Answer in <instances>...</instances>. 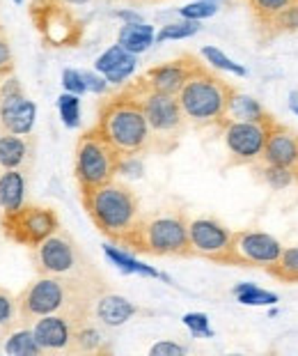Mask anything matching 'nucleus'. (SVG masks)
Listing matches in <instances>:
<instances>
[{
	"label": "nucleus",
	"instance_id": "72a5a7b5",
	"mask_svg": "<svg viewBox=\"0 0 298 356\" xmlns=\"http://www.w3.org/2000/svg\"><path fill=\"white\" fill-rule=\"evenodd\" d=\"M58 111H60V118L69 129H76L81 124V97L74 95V92H65L60 95L58 99Z\"/></svg>",
	"mask_w": 298,
	"mask_h": 356
},
{
	"label": "nucleus",
	"instance_id": "f257e3e1",
	"mask_svg": "<svg viewBox=\"0 0 298 356\" xmlns=\"http://www.w3.org/2000/svg\"><path fill=\"white\" fill-rule=\"evenodd\" d=\"M106 290L108 287L101 274L78 278L37 274L33 283L17 297L21 324H30L44 315H69L76 322L92 320V306Z\"/></svg>",
	"mask_w": 298,
	"mask_h": 356
},
{
	"label": "nucleus",
	"instance_id": "6e6552de",
	"mask_svg": "<svg viewBox=\"0 0 298 356\" xmlns=\"http://www.w3.org/2000/svg\"><path fill=\"white\" fill-rule=\"evenodd\" d=\"M30 260H33L35 271L40 276L78 278L99 274V269L90 262V257L81 251L76 239L63 225L51 237H46L42 244L30 248Z\"/></svg>",
	"mask_w": 298,
	"mask_h": 356
},
{
	"label": "nucleus",
	"instance_id": "2f4dec72",
	"mask_svg": "<svg viewBox=\"0 0 298 356\" xmlns=\"http://www.w3.org/2000/svg\"><path fill=\"white\" fill-rule=\"evenodd\" d=\"M298 30V0H294L292 5L285 7L278 17H275L269 28L264 30V37H275V35H282V33H294Z\"/></svg>",
	"mask_w": 298,
	"mask_h": 356
},
{
	"label": "nucleus",
	"instance_id": "39448f33",
	"mask_svg": "<svg viewBox=\"0 0 298 356\" xmlns=\"http://www.w3.org/2000/svg\"><path fill=\"white\" fill-rule=\"evenodd\" d=\"M188 221L183 209L163 207L142 214L129 253L154 257H193L188 241Z\"/></svg>",
	"mask_w": 298,
	"mask_h": 356
},
{
	"label": "nucleus",
	"instance_id": "cd10ccee",
	"mask_svg": "<svg viewBox=\"0 0 298 356\" xmlns=\"http://www.w3.org/2000/svg\"><path fill=\"white\" fill-rule=\"evenodd\" d=\"M21 324L19 317V299L12 292H7L5 287H0V343H5V338Z\"/></svg>",
	"mask_w": 298,
	"mask_h": 356
},
{
	"label": "nucleus",
	"instance_id": "412c9836",
	"mask_svg": "<svg viewBox=\"0 0 298 356\" xmlns=\"http://www.w3.org/2000/svg\"><path fill=\"white\" fill-rule=\"evenodd\" d=\"M154 42H156L154 26L144 24V21H140V24H122L117 33V44L129 53H133V56L144 53Z\"/></svg>",
	"mask_w": 298,
	"mask_h": 356
},
{
	"label": "nucleus",
	"instance_id": "e433bc0d",
	"mask_svg": "<svg viewBox=\"0 0 298 356\" xmlns=\"http://www.w3.org/2000/svg\"><path fill=\"white\" fill-rule=\"evenodd\" d=\"M135 65H138V60L131 53V56L122 60V63L115 67V70H110L108 74H106V81L113 83V86H124V83L131 79V74L135 72Z\"/></svg>",
	"mask_w": 298,
	"mask_h": 356
},
{
	"label": "nucleus",
	"instance_id": "79ce46f5",
	"mask_svg": "<svg viewBox=\"0 0 298 356\" xmlns=\"http://www.w3.org/2000/svg\"><path fill=\"white\" fill-rule=\"evenodd\" d=\"M12 70V51L5 37H0V72Z\"/></svg>",
	"mask_w": 298,
	"mask_h": 356
},
{
	"label": "nucleus",
	"instance_id": "c9c22d12",
	"mask_svg": "<svg viewBox=\"0 0 298 356\" xmlns=\"http://www.w3.org/2000/svg\"><path fill=\"white\" fill-rule=\"evenodd\" d=\"M131 56V53H129L126 49H122L119 44H115V47H110V49H106L101 56L97 58V63H94V70L99 72V74H108L110 70H115V67H117L122 60L124 58H129Z\"/></svg>",
	"mask_w": 298,
	"mask_h": 356
},
{
	"label": "nucleus",
	"instance_id": "c85d7f7f",
	"mask_svg": "<svg viewBox=\"0 0 298 356\" xmlns=\"http://www.w3.org/2000/svg\"><path fill=\"white\" fill-rule=\"evenodd\" d=\"M266 274L280 283H298V246L282 248L278 262Z\"/></svg>",
	"mask_w": 298,
	"mask_h": 356
},
{
	"label": "nucleus",
	"instance_id": "7c9ffc66",
	"mask_svg": "<svg viewBox=\"0 0 298 356\" xmlns=\"http://www.w3.org/2000/svg\"><path fill=\"white\" fill-rule=\"evenodd\" d=\"M234 297L239 304L243 306H273L278 297L273 292H266V290H259L257 285H250V283H241L234 287Z\"/></svg>",
	"mask_w": 298,
	"mask_h": 356
},
{
	"label": "nucleus",
	"instance_id": "a18cd8bd",
	"mask_svg": "<svg viewBox=\"0 0 298 356\" xmlns=\"http://www.w3.org/2000/svg\"><path fill=\"white\" fill-rule=\"evenodd\" d=\"M289 106H292V111L298 115V92H292V99H289Z\"/></svg>",
	"mask_w": 298,
	"mask_h": 356
},
{
	"label": "nucleus",
	"instance_id": "f03ea898",
	"mask_svg": "<svg viewBox=\"0 0 298 356\" xmlns=\"http://www.w3.org/2000/svg\"><path fill=\"white\" fill-rule=\"evenodd\" d=\"M81 202L94 228L115 246L129 251L138 223L144 214L133 188L124 181L113 179L108 184L92 188V191H83Z\"/></svg>",
	"mask_w": 298,
	"mask_h": 356
},
{
	"label": "nucleus",
	"instance_id": "9b49d317",
	"mask_svg": "<svg viewBox=\"0 0 298 356\" xmlns=\"http://www.w3.org/2000/svg\"><path fill=\"white\" fill-rule=\"evenodd\" d=\"M273 122L275 118L266 120V122H236V120H225L220 124V134H223V143L229 154V165H252L262 161Z\"/></svg>",
	"mask_w": 298,
	"mask_h": 356
},
{
	"label": "nucleus",
	"instance_id": "dca6fc26",
	"mask_svg": "<svg viewBox=\"0 0 298 356\" xmlns=\"http://www.w3.org/2000/svg\"><path fill=\"white\" fill-rule=\"evenodd\" d=\"M197 65H200V63H197L193 56L183 53V56L177 58V60H170V63L149 67V70L142 74V81L147 83L149 88L158 90V92L177 97L179 90L183 88V83L188 81V76L193 74V70Z\"/></svg>",
	"mask_w": 298,
	"mask_h": 356
},
{
	"label": "nucleus",
	"instance_id": "b1692460",
	"mask_svg": "<svg viewBox=\"0 0 298 356\" xmlns=\"http://www.w3.org/2000/svg\"><path fill=\"white\" fill-rule=\"evenodd\" d=\"M3 350L7 354H14V356H37V354H44L40 343H37L33 329H30V324H19V327L5 338Z\"/></svg>",
	"mask_w": 298,
	"mask_h": 356
},
{
	"label": "nucleus",
	"instance_id": "7ed1b4c3",
	"mask_svg": "<svg viewBox=\"0 0 298 356\" xmlns=\"http://www.w3.org/2000/svg\"><path fill=\"white\" fill-rule=\"evenodd\" d=\"M94 129L117 149L122 159L151 152V129L147 115L126 86L99 104Z\"/></svg>",
	"mask_w": 298,
	"mask_h": 356
},
{
	"label": "nucleus",
	"instance_id": "bb28decb",
	"mask_svg": "<svg viewBox=\"0 0 298 356\" xmlns=\"http://www.w3.org/2000/svg\"><path fill=\"white\" fill-rule=\"evenodd\" d=\"M243 3L248 5V10L252 14V19H255V24L264 33V30L269 28L271 21L278 17L285 7L292 5L294 0H243Z\"/></svg>",
	"mask_w": 298,
	"mask_h": 356
},
{
	"label": "nucleus",
	"instance_id": "49530a36",
	"mask_svg": "<svg viewBox=\"0 0 298 356\" xmlns=\"http://www.w3.org/2000/svg\"><path fill=\"white\" fill-rule=\"evenodd\" d=\"M14 3H17V5H23V0H14Z\"/></svg>",
	"mask_w": 298,
	"mask_h": 356
},
{
	"label": "nucleus",
	"instance_id": "c03bdc74",
	"mask_svg": "<svg viewBox=\"0 0 298 356\" xmlns=\"http://www.w3.org/2000/svg\"><path fill=\"white\" fill-rule=\"evenodd\" d=\"M53 3H63V5H85L90 0H53Z\"/></svg>",
	"mask_w": 298,
	"mask_h": 356
},
{
	"label": "nucleus",
	"instance_id": "2eb2a0df",
	"mask_svg": "<svg viewBox=\"0 0 298 356\" xmlns=\"http://www.w3.org/2000/svg\"><path fill=\"white\" fill-rule=\"evenodd\" d=\"M44 354H76V329L78 322L69 315H44L30 322Z\"/></svg>",
	"mask_w": 298,
	"mask_h": 356
},
{
	"label": "nucleus",
	"instance_id": "6ab92c4d",
	"mask_svg": "<svg viewBox=\"0 0 298 356\" xmlns=\"http://www.w3.org/2000/svg\"><path fill=\"white\" fill-rule=\"evenodd\" d=\"M138 313H140V308L135 304L108 290L99 294L94 306H92V320L99 322L101 327H122Z\"/></svg>",
	"mask_w": 298,
	"mask_h": 356
},
{
	"label": "nucleus",
	"instance_id": "c756f323",
	"mask_svg": "<svg viewBox=\"0 0 298 356\" xmlns=\"http://www.w3.org/2000/svg\"><path fill=\"white\" fill-rule=\"evenodd\" d=\"M200 33V21H190V19H181V21H172V24L160 26L156 33V44L163 42H174V40H188Z\"/></svg>",
	"mask_w": 298,
	"mask_h": 356
},
{
	"label": "nucleus",
	"instance_id": "ea45409f",
	"mask_svg": "<svg viewBox=\"0 0 298 356\" xmlns=\"http://www.w3.org/2000/svg\"><path fill=\"white\" fill-rule=\"evenodd\" d=\"M83 79H85V86H88V92H94V95H106L108 90V81H106L104 74L94 72H83Z\"/></svg>",
	"mask_w": 298,
	"mask_h": 356
},
{
	"label": "nucleus",
	"instance_id": "9d476101",
	"mask_svg": "<svg viewBox=\"0 0 298 356\" xmlns=\"http://www.w3.org/2000/svg\"><path fill=\"white\" fill-rule=\"evenodd\" d=\"M190 255L213 264L234 267V232L213 216H197L188 221Z\"/></svg>",
	"mask_w": 298,
	"mask_h": 356
},
{
	"label": "nucleus",
	"instance_id": "0eeeda50",
	"mask_svg": "<svg viewBox=\"0 0 298 356\" xmlns=\"http://www.w3.org/2000/svg\"><path fill=\"white\" fill-rule=\"evenodd\" d=\"M122 154L115 149L94 127L81 134L74 152V177L81 193L104 186L119 175Z\"/></svg>",
	"mask_w": 298,
	"mask_h": 356
},
{
	"label": "nucleus",
	"instance_id": "393cba45",
	"mask_svg": "<svg viewBox=\"0 0 298 356\" xmlns=\"http://www.w3.org/2000/svg\"><path fill=\"white\" fill-rule=\"evenodd\" d=\"M250 168H252V172H255V177L262 181V184L273 188V191H282V188L296 184V177L292 175V172L280 168V165H275V163L264 161V159L257 163H252Z\"/></svg>",
	"mask_w": 298,
	"mask_h": 356
},
{
	"label": "nucleus",
	"instance_id": "58836bf2",
	"mask_svg": "<svg viewBox=\"0 0 298 356\" xmlns=\"http://www.w3.org/2000/svg\"><path fill=\"white\" fill-rule=\"evenodd\" d=\"M63 88L65 92H74V95H85L88 92V86H85V79H83V72L78 70H65L63 72Z\"/></svg>",
	"mask_w": 298,
	"mask_h": 356
},
{
	"label": "nucleus",
	"instance_id": "37998d69",
	"mask_svg": "<svg viewBox=\"0 0 298 356\" xmlns=\"http://www.w3.org/2000/svg\"><path fill=\"white\" fill-rule=\"evenodd\" d=\"M113 17H117L119 21H124V24H140L142 21L140 14L133 10H117V12H113Z\"/></svg>",
	"mask_w": 298,
	"mask_h": 356
},
{
	"label": "nucleus",
	"instance_id": "a19ab883",
	"mask_svg": "<svg viewBox=\"0 0 298 356\" xmlns=\"http://www.w3.org/2000/svg\"><path fill=\"white\" fill-rule=\"evenodd\" d=\"M149 354L151 356H179V354H186V347L179 343H170V340H163V343L151 347Z\"/></svg>",
	"mask_w": 298,
	"mask_h": 356
},
{
	"label": "nucleus",
	"instance_id": "5701e85b",
	"mask_svg": "<svg viewBox=\"0 0 298 356\" xmlns=\"http://www.w3.org/2000/svg\"><path fill=\"white\" fill-rule=\"evenodd\" d=\"M101 352H108L101 324L94 320L78 322V329H76V354H101Z\"/></svg>",
	"mask_w": 298,
	"mask_h": 356
},
{
	"label": "nucleus",
	"instance_id": "20e7f679",
	"mask_svg": "<svg viewBox=\"0 0 298 356\" xmlns=\"http://www.w3.org/2000/svg\"><path fill=\"white\" fill-rule=\"evenodd\" d=\"M236 90L206 65H197L179 90L177 102L188 124L195 129H220L227 120V108Z\"/></svg>",
	"mask_w": 298,
	"mask_h": 356
},
{
	"label": "nucleus",
	"instance_id": "a878e982",
	"mask_svg": "<svg viewBox=\"0 0 298 356\" xmlns=\"http://www.w3.org/2000/svg\"><path fill=\"white\" fill-rule=\"evenodd\" d=\"M104 253L108 255V260L113 264H117V267L122 271H126V274H140V276H149V278H163V280H167V283H170V278H167V276L158 274L156 269H151V267H147V264L138 262L133 255H129L126 248H122V246H117V248H115V246H106Z\"/></svg>",
	"mask_w": 298,
	"mask_h": 356
},
{
	"label": "nucleus",
	"instance_id": "f704fd0d",
	"mask_svg": "<svg viewBox=\"0 0 298 356\" xmlns=\"http://www.w3.org/2000/svg\"><path fill=\"white\" fill-rule=\"evenodd\" d=\"M218 10H220V5L216 0H195V3L179 7V17L190 19V21H204V19H211Z\"/></svg>",
	"mask_w": 298,
	"mask_h": 356
},
{
	"label": "nucleus",
	"instance_id": "4c0bfd02",
	"mask_svg": "<svg viewBox=\"0 0 298 356\" xmlns=\"http://www.w3.org/2000/svg\"><path fill=\"white\" fill-rule=\"evenodd\" d=\"M183 324L190 329V333L197 338H211L213 331L209 329V317H206L204 313H186L183 315Z\"/></svg>",
	"mask_w": 298,
	"mask_h": 356
},
{
	"label": "nucleus",
	"instance_id": "4468645a",
	"mask_svg": "<svg viewBox=\"0 0 298 356\" xmlns=\"http://www.w3.org/2000/svg\"><path fill=\"white\" fill-rule=\"evenodd\" d=\"M278 239L262 230H236L234 232V267H250L269 271L282 253Z\"/></svg>",
	"mask_w": 298,
	"mask_h": 356
},
{
	"label": "nucleus",
	"instance_id": "aec40b11",
	"mask_svg": "<svg viewBox=\"0 0 298 356\" xmlns=\"http://www.w3.org/2000/svg\"><path fill=\"white\" fill-rule=\"evenodd\" d=\"M28 179L23 170H5L0 172V214H12L23 207L26 200Z\"/></svg>",
	"mask_w": 298,
	"mask_h": 356
},
{
	"label": "nucleus",
	"instance_id": "423d86ee",
	"mask_svg": "<svg viewBox=\"0 0 298 356\" xmlns=\"http://www.w3.org/2000/svg\"><path fill=\"white\" fill-rule=\"evenodd\" d=\"M124 86L135 95L144 115H147V122L151 129V152L170 154L172 149H177L181 136L186 134L188 127V120L183 115L177 97L149 88L142 81V76L131 83H124Z\"/></svg>",
	"mask_w": 298,
	"mask_h": 356
},
{
	"label": "nucleus",
	"instance_id": "de8ad7c7",
	"mask_svg": "<svg viewBox=\"0 0 298 356\" xmlns=\"http://www.w3.org/2000/svg\"><path fill=\"white\" fill-rule=\"evenodd\" d=\"M216 3H218V0H216Z\"/></svg>",
	"mask_w": 298,
	"mask_h": 356
},
{
	"label": "nucleus",
	"instance_id": "4be33fe9",
	"mask_svg": "<svg viewBox=\"0 0 298 356\" xmlns=\"http://www.w3.org/2000/svg\"><path fill=\"white\" fill-rule=\"evenodd\" d=\"M273 115L259 104L255 97L243 95V92H234L232 102H229L227 108V120H236V122H266Z\"/></svg>",
	"mask_w": 298,
	"mask_h": 356
},
{
	"label": "nucleus",
	"instance_id": "ddd939ff",
	"mask_svg": "<svg viewBox=\"0 0 298 356\" xmlns=\"http://www.w3.org/2000/svg\"><path fill=\"white\" fill-rule=\"evenodd\" d=\"M37 106L23 92L12 70L0 72V134H33Z\"/></svg>",
	"mask_w": 298,
	"mask_h": 356
},
{
	"label": "nucleus",
	"instance_id": "a211bd4d",
	"mask_svg": "<svg viewBox=\"0 0 298 356\" xmlns=\"http://www.w3.org/2000/svg\"><path fill=\"white\" fill-rule=\"evenodd\" d=\"M35 159V138L33 136L0 134V172L23 170L28 172Z\"/></svg>",
	"mask_w": 298,
	"mask_h": 356
},
{
	"label": "nucleus",
	"instance_id": "1a4fd4ad",
	"mask_svg": "<svg viewBox=\"0 0 298 356\" xmlns=\"http://www.w3.org/2000/svg\"><path fill=\"white\" fill-rule=\"evenodd\" d=\"M60 228V218L53 207L37 202H26L12 214H0V230L10 241L26 246L28 251L42 244L46 237Z\"/></svg>",
	"mask_w": 298,
	"mask_h": 356
},
{
	"label": "nucleus",
	"instance_id": "f3484780",
	"mask_svg": "<svg viewBox=\"0 0 298 356\" xmlns=\"http://www.w3.org/2000/svg\"><path fill=\"white\" fill-rule=\"evenodd\" d=\"M264 161L289 170L298 181V131L280 124L278 120H275L271 127L269 140H266Z\"/></svg>",
	"mask_w": 298,
	"mask_h": 356
},
{
	"label": "nucleus",
	"instance_id": "f8f14e48",
	"mask_svg": "<svg viewBox=\"0 0 298 356\" xmlns=\"http://www.w3.org/2000/svg\"><path fill=\"white\" fill-rule=\"evenodd\" d=\"M30 14L46 47H76L81 42L83 24L69 10V5L53 3V0H35Z\"/></svg>",
	"mask_w": 298,
	"mask_h": 356
},
{
	"label": "nucleus",
	"instance_id": "473e14b6",
	"mask_svg": "<svg viewBox=\"0 0 298 356\" xmlns=\"http://www.w3.org/2000/svg\"><path fill=\"white\" fill-rule=\"evenodd\" d=\"M202 58L213 67V70H223V72H229V74H236V76H246V74H248L246 67L234 63L232 58L225 56V53L220 49H216V47H204L202 49Z\"/></svg>",
	"mask_w": 298,
	"mask_h": 356
}]
</instances>
